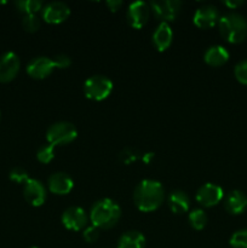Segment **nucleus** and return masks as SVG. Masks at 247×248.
I'll return each instance as SVG.
<instances>
[{"instance_id": "34", "label": "nucleus", "mask_w": 247, "mask_h": 248, "mask_svg": "<svg viewBox=\"0 0 247 248\" xmlns=\"http://www.w3.org/2000/svg\"><path fill=\"white\" fill-rule=\"evenodd\" d=\"M28 248H39V247H35V246H31V247H28Z\"/></svg>"}, {"instance_id": "11", "label": "nucleus", "mask_w": 247, "mask_h": 248, "mask_svg": "<svg viewBox=\"0 0 247 248\" xmlns=\"http://www.w3.org/2000/svg\"><path fill=\"white\" fill-rule=\"evenodd\" d=\"M41 15L46 23L60 24L69 18L70 9L65 2L53 1L43 7Z\"/></svg>"}, {"instance_id": "32", "label": "nucleus", "mask_w": 247, "mask_h": 248, "mask_svg": "<svg viewBox=\"0 0 247 248\" xmlns=\"http://www.w3.org/2000/svg\"><path fill=\"white\" fill-rule=\"evenodd\" d=\"M223 4L227 7H229L230 10H235L241 6V5H244V1L242 0H228V1H224Z\"/></svg>"}, {"instance_id": "2", "label": "nucleus", "mask_w": 247, "mask_h": 248, "mask_svg": "<svg viewBox=\"0 0 247 248\" xmlns=\"http://www.w3.org/2000/svg\"><path fill=\"white\" fill-rule=\"evenodd\" d=\"M121 218V208L111 199H101L92 206L90 211V220L98 229H111Z\"/></svg>"}, {"instance_id": "28", "label": "nucleus", "mask_w": 247, "mask_h": 248, "mask_svg": "<svg viewBox=\"0 0 247 248\" xmlns=\"http://www.w3.org/2000/svg\"><path fill=\"white\" fill-rule=\"evenodd\" d=\"M234 74L237 81L242 85H247V60L241 61L235 65Z\"/></svg>"}, {"instance_id": "5", "label": "nucleus", "mask_w": 247, "mask_h": 248, "mask_svg": "<svg viewBox=\"0 0 247 248\" xmlns=\"http://www.w3.org/2000/svg\"><path fill=\"white\" fill-rule=\"evenodd\" d=\"M113 82L104 75L90 77L84 84V93L89 99L101 102L108 98L113 91Z\"/></svg>"}, {"instance_id": "7", "label": "nucleus", "mask_w": 247, "mask_h": 248, "mask_svg": "<svg viewBox=\"0 0 247 248\" xmlns=\"http://www.w3.org/2000/svg\"><path fill=\"white\" fill-rule=\"evenodd\" d=\"M61 220H62V224L65 229L80 232V230H84L86 228L89 217L81 207L72 206L62 213Z\"/></svg>"}, {"instance_id": "4", "label": "nucleus", "mask_w": 247, "mask_h": 248, "mask_svg": "<svg viewBox=\"0 0 247 248\" xmlns=\"http://www.w3.org/2000/svg\"><path fill=\"white\" fill-rule=\"evenodd\" d=\"M77 137V127L69 121H58L52 124L46 131V140L53 147L68 145Z\"/></svg>"}, {"instance_id": "33", "label": "nucleus", "mask_w": 247, "mask_h": 248, "mask_svg": "<svg viewBox=\"0 0 247 248\" xmlns=\"http://www.w3.org/2000/svg\"><path fill=\"white\" fill-rule=\"evenodd\" d=\"M142 160L144 164H150L154 160V153H145V154L142 155Z\"/></svg>"}, {"instance_id": "22", "label": "nucleus", "mask_w": 247, "mask_h": 248, "mask_svg": "<svg viewBox=\"0 0 247 248\" xmlns=\"http://www.w3.org/2000/svg\"><path fill=\"white\" fill-rule=\"evenodd\" d=\"M188 219L190 223V227L194 230H202L208 222L207 215L201 208H195V210L191 211L188 216Z\"/></svg>"}, {"instance_id": "17", "label": "nucleus", "mask_w": 247, "mask_h": 248, "mask_svg": "<svg viewBox=\"0 0 247 248\" xmlns=\"http://www.w3.org/2000/svg\"><path fill=\"white\" fill-rule=\"evenodd\" d=\"M173 31L169 23H160L153 33V44L159 52H164L171 46Z\"/></svg>"}, {"instance_id": "26", "label": "nucleus", "mask_w": 247, "mask_h": 248, "mask_svg": "<svg viewBox=\"0 0 247 248\" xmlns=\"http://www.w3.org/2000/svg\"><path fill=\"white\" fill-rule=\"evenodd\" d=\"M229 244L232 248H247V229L235 232L230 237Z\"/></svg>"}, {"instance_id": "25", "label": "nucleus", "mask_w": 247, "mask_h": 248, "mask_svg": "<svg viewBox=\"0 0 247 248\" xmlns=\"http://www.w3.org/2000/svg\"><path fill=\"white\" fill-rule=\"evenodd\" d=\"M22 26L28 33H35L40 28V19L36 15H24L22 19Z\"/></svg>"}, {"instance_id": "6", "label": "nucleus", "mask_w": 247, "mask_h": 248, "mask_svg": "<svg viewBox=\"0 0 247 248\" xmlns=\"http://www.w3.org/2000/svg\"><path fill=\"white\" fill-rule=\"evenodd\" d=\"M149 7L155 18L161 23H169L178 17L182 2L178 0H155L149 2Z\"/></svg>"}, {"instance_id": "27", "label": "nucleus", "mask_w": 247, "mask_h": 248, "mask_svg": "<svg viewBox=\"0 0 247 248\" xmlns=\"http://www.w3.org/2000/svg\"><path fill=\"white\" fill-rule=\"evenodd\" d=\"M10 181H12L14 183L17 184H24L29 179L28 172L26 171L22 167H14V169L10 171Z\"/></svg>"}, {"instance_id": "23", "label": "nucleus", "mask_w": 247, "mask_h": 248, "mask_svg": "<svg viewBox=\"0 0 247 248\" xmlns=\"http://www.w3.org/2000/svg\"><path fill=\"white\" fill-rule=\"evenodd\" d=\"M142 153L133 147H126L119 153V160L121 164L130 165L132 162H136L138 159H142Z\"/></svg>"}, {"instance_id": "15", "label": "nucleus", "mask_w": 247, "mask_h": 248, "mask_svg": "<svg viewBox=\"0 0 247 248\" xmlns=\"http://www.w3.org/2000/svg\"><path fill=\"white\" fill-rule=\"evenodd\" d=\"M50 191L56 195H68L74 188V182L72 177L65 172H56L51 174L47 181Z\"/></svg>"}, {"instance_id": "10", "label": "nucleus", "mask_w": 247, "mask_h": 248, "mask_svg": "<svg viewBox=\"0 0 247 248\" xmlns=\"http://www.w3.org/2000/svg\"><path fill=\"white\" fill-rule=\"evenodd\" d=\"M21 68V61L15 52H5L0 56V82L6 84L17 77Z\"/></svg>"}, {"instance_id": "31", "label": "nucleus", "mask_w": 247, "mask_h": 248, "mask_svg": "<svg viewBox=\"0 0 247 248\" xmlns=\"http://www.w3.org/2000/svg\"><path fill=\"white\" fill-rule=\"evenodd\" d=\"M107 6L109 7L111 12H116L123 6V1L121 0H109V1H107Z\"/></svg>"}, {"instance_id": "14", "label": "nucleus", "mask_w": 247, "mask_h": 248, "mask_svg": "<svg viewBox=\"0 0 247 248\" xmlns=\"http://www.w3.org/2000/svg\"><path fill=\"white\" fill-rule=\"evenodd\" d=\"M55 69V65L51 58L48 57H35L27 65V73L31 78L36 80L46 79Z\"/></svg>"}, {"instance_id": "3", "label": "nucleus", "mask_w": 247, "mask_h": 248, "mask_svg": "<svg viewBox=\"0 0 247 248\" xmlns=\"http://www.w3.org/2000/svg\"><path fill=\"white\" fill-rule=\"evenodd\" d=\"M218 27L223 39L230 44H240L247 38V19L236 12L223 15Z\"/></svg>"}, {"instance_id": "29", "label": "nucleus", "mask_w": 247, "mask_h": 248, "mask_svg": "<svg viewBox=\"0 0 247 248\" xmlns=\"http://www.w3.org/2000/svg\"><path fill=\"white\" fill-rule=\"evenodd\" d=\"M52 62L57 69H67L72 65V58L65 53H58L52 58Z\"/></svg>"}, {"instance_id": "1", "label": "nucleus", "mask_w": 247, "mask_h": 248, "mask_svg": "<svg viewBox=\"0 0 247 248\" xmlns=\"http://www.w3.org/2000/svg\"><path fill=\"white\" fill-rule=\"evenodd\" d=\"M164 199V186L154 179H143L133 191V202L140 212L156 211L162 205Z\"/></svg>"}, {"instance_id": "18", "label": "nucleus", "mask_w": 247, "mask_h": 248, "mask_svg": "<svg viewBox=\"0 0 247 248\" xmlns=\"http://www.w3.org/2000/svg\"><path fill=\"white\" fill-rule=\"evenodd\" d=\"M203 60H205L206 64L211 65V67H220V65H224L228 62L229 52H228L224 46H211L206 50L205 55H203Z\"/></svg>"}, {"instance_id": "30", "label": "nucleus", "mask_w": 247, "mask_h": 248, "mask_svg": "<svg viewBox=\"0 0 247 248\" xmlns=\"http://www.w3.org/2000/svg\"><path fill=\"white\" fill-rule=\"evenodd\" d=\"M82 237H84L85 241L89 242V244H93V242H96L97 240H98L99 229L98 228L93 227V225L86 227L84 229V232H82Z\"/></svg>"}, {"instance_id": "9", "label": "nucleus", "mask_w": 247, "mask_h": 248, "mask_svg": "<svg viewBox=\"0 0 247 248\" xmlns=\"http://www.w3.org/2000/svg\"><path fill=\"white\" fill-rule=\"evenodd\" d=\"M195 198L202 207H213L223 200L224 193L217 184L206 183L198 189Z\"/></svg>"}, {"instance_id": "16", "label": "nucleus", "mask_w": 247, "mask_h": 248, "mask_svg": "<svg viewBox=\"0 0 247 248\" xmlns=\"http://www.w3.org/2000/svg\"><path fill=\"white\" fill-rule=\"evenodd\" d=\"M224 207L230 215H241L247 208V196L241 190H232L227 195Z\"/></svg>"}, {"instance_id": "8", "label": "nucleus", "mask_w": 247, "mask_h": 248, "mask_svg": "<svg viewBox=\"0 0 247 248\" xmlns=\"http://www.w3.org/2000/svg\"><path fill=\"white\" fill-rule=\"evenodd\" d=\"M150 7L149 4L144 1H135L128 6L126 12V19L127 23L132 28L140 29L147 24L148 19L150 17Z\"/></svg>"}, {"instance_id": "12", "label": "nucleus", "mask_w": 247, "mask_h": 248, "mask_svg": "<svg viewBox=\"0 0 247 248\" xmlns=\"http://www.w3.org/2000/svg\"><path fill=\"white\" fill-rule=\"evenodd\" d=\"M23 195L27 202L31 203L34 207H40L45 203L47 194H46V188L40 181L34 178H29L24 183L23 186Z\"/></svg>"}, {"instance_id": "21", "label": "nucleus", "mask_w": 247, "mask_h": 248, "mask_svg": "<svg viewBox=\"0 0 247 248\" xmlns=\"http://www.w3.org/2000/svg\"><path fill=\"white\" fill-rule=\"evenodd\" d=\"M17 10L24 15H35L38 11H41L44 7L43 1L40 0H18L15 2Z\"/></svg>"}, {"instance_id": "20", "label": "nucleus", "mask_w": 247, "mask_h": 248, "mask_svg": "<svg viewBox=\"0 0 247 248\" xmlns=\"http://www.w3.org/2000/svg\"><path fill=\"white\" fill-rule=\"evenodd\" d=\"M145 237L144 235L137 230H128L120 236L118 240L116 248H144Z\"/></svg>"}, {"instance_id": "19", "label": "nucleus", "mask_w": 247, "mask_h": 248, "mask_svg": "<svg viewBox=\"0 0 247 248\" xmlns=\"http://www.w3.org/2000/svg\"><path fill=\"white\" fill-rule=\"evenodd\" d=\"M170 210L176 215H182V213L188 212L190 208V199L186 195V193L182 190L172 191L167 199Z\"/></svg>"}, {"instance_id": "24", "label": "nucleus", "mask_w": 247, "mask_h": 248, "mask_svg": "<svg viewBox=\"0 0 247 248\" xmlns=\"http://www.w3.org/2000/svg\"><path fill=\"white\" fill-rule=\"evenodd\" d=\"M36 159L41 164H50L55 159V147L51 144H44L36 152Z\"/></svg>"}, {"instance_id": "13", "label": "nucleus", "mask_w": 247, "mask_h": 248, "mask_svg": "<svg viewBox=\"0 0 247 248\" xmlns=\"http://www.w3.org/2000/svg\"><path fill=\"white\" fill-rule=\"evenodd\" d=\"M219 11L213 5H203L199 7L194 14V24L200 29H208L215 27L219 22Z\"/></svg>"}]
</instances>
